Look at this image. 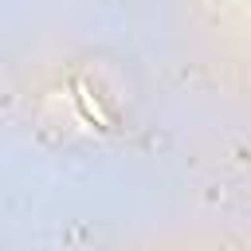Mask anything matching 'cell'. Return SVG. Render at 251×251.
<instances>
[{"instance_id": "6da1fadb", "label": "cell", "mask_w": 251, "mask_h": 251, "mask_svg": "<svg viewBox=\"0 0 251 251\" xmlns=\"http://www.w3.org/2000/svg\"><path fill=\"white\" fill-rule=\"evenodd\" d=\"M78 102H82V110H86V118H94L98 126H110V122H106V114L98 110V102L90 98V90H86V86H78Z\"/></svg>"}]
</instances>
